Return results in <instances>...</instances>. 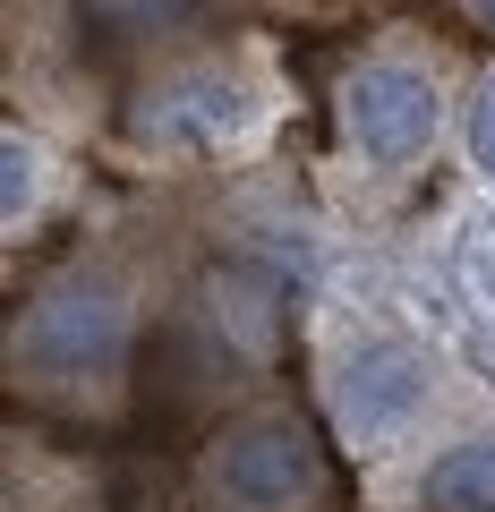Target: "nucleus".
<instances>
[{
    "label": "nucleus",
    "instance_id": "1a4fd4ad",
    "mask_svg": "<svg viewBox=\"0 0 495 512\" xmlns=\"http://www.w3.org/2000/svg\"><path fill=\"white\" fill-rule=\"evenodd\" d=\"M470 9H478V18H487V26H495V0H470Z\"/></svg>",
    "mask_w": 495,
    "mask_h": 512
},
{
    "label": "nucleus",
    "instance_id": "f257e3e1",
    "mask_svg": "<svg viewBox=\"0 0 495 512\" xmlns=\"http://www.w3.org/2000/svg\"><path fill=\"white\" fill-rule=\"evenodd\" d=\"M120 342H129V316H120V299H111V291H52L43 308L18 316V333H9L18 367H26V376H43V384L111 376Z\"/></svg>",
    "mask_w": 495,
    "mask_h": 512
},
{
    "label": "nucleus",
    "instance_id": "0eeeda50",
    "mask_svg": "<svg viewBox=\"0 0 495 512\" xmlns=\"http://www.w3.org/2000/svg\"><path fill=\"white\" fill-rule=\"evenodd\" d=\"M26 197H35V154L9 137L0 146V214H26Z\"/></svg>",
    "mask_w": 495,
    "mask_h": 512
},
{
    "label": "nucleus",
    "instance_id": "f03ea898",
    "mask_svg": "<svg viewBox=\"0 0 495 512\" xmlns=\"http://www.w3.org/2000/svg\"><path fill=\"white\" fill-rule=\"evenodd\" d=\"M214 487H222V504H239V512H291V504L316 495V444L299 436L291 419H248V427L222 436Z\"/></svg>",
    "mask_w": 495,
    "mask_h": 512
},
{
    "label": "nucleus",
    "instance_id": "20e7f679",
    "mask_svg": "<svg viewBox=\"0 0 495 512\" xmlns=\"http://www.w3.org/2000/svg\"><path fill=\"white\" fill-rule=\"evenodd\" d=\"M419 402H427V359L410 342H367V350H350V367L333 376V410H342V427L350 436H402L410 419H419Z\"/></svg>",
    "mask_w": 495,
    "mask_h": 512
},
{
    "label": "nucleus",
    "instance_id": "7ed1b4c3",
    "mask_svg": "<svg viewBox=\"0 0 495 512\" xmlns=\"http://www.w3.org/2000/svg\"><path fill=\"white\" fill-rule=\"evenodd\" d=\"M342 111H350V137H359L376 163H419L427 137H436V86H427L419 69H402V60L359 69L350 94H342Z\"/></svg>",
    "mask_w": 495,
    "mask_h": 512
},
{
    "label": "nucleus",
    "instance_id": "423d86ee",
    "mask_svg": "<svg viewBox=\"0 0 495 512\" xmlns=\"http://www.w3.org/2000/svg\"><path fill=\"white\" fill-rule=\"evenodd\" d=\"M427 512H495V436L487 444H453L427 470Z\"/></svg>",
    "mask_w": 495,
    "mask_h": 512
},
{
    "label": "nucleus",
    "instance_id": "6e6552de",
    "mask_svg": "<svg viewBox=\"0 0 495 512\" xmlns=\"http://www.w3.org/2000/svg\"><path fill=\"white\" fill-rule=\"evenodd\" d=\"M470 154H478V171L495 180V77L470 94Z\"/></svg>",
    "mask_w": 495,
    "mask_h": 512
},
{
    "label": "nucleus",
    "instance_id": "39448f33",
    "mask_svg": "<svg viewBox=\"0 0 495 512\" xmlns=\"http://www.w3.org/2000/svg\"><path fill=\"white\" fill-rule=\"evenodd\" d=\"M239 120V103H231V86H214V77H188V86H171L163 103H146V137H214V128H231Z\"/></svg>",
    "mask_w": 495,
    "mask_h": 512
}]
</instances>
